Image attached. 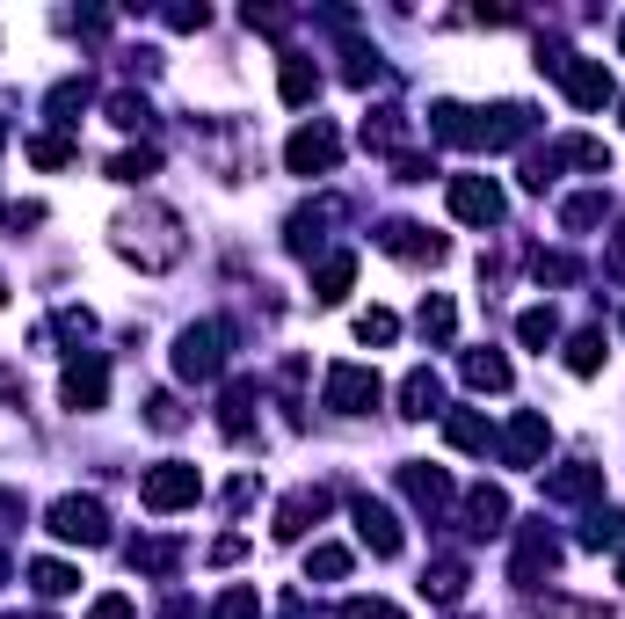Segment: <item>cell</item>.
Listing matches in <instances>:
<instances>
[{
  "label": "cell",
  "instance_id": "obj_1",
  "mask_svg": "<svg viewBox=\"0 0 625 619\" xmlns=\"http://www.w3.org/2000/svg\"><path fill=\"white\" fill-rule=\"evenodd\" d=\"M197 495H204V474H197V466H182V460H160L153 474L139 481V503H146V511H160V517H168V511H190Z\"/></svg>",
  "mask_w": 625,
  "mask_h": 619
},
{
  "label": "cell",
  "instance_id": "obj_2",
  "mask_svg": "<svg viewBox=\"0 0 625 619\" xmlns=\"http://www.w3.org/2000/svg\"><path fill=\"white\" fill-rule=\"evenodd\" d=\"M52 532L66 539V547H103L109 539V511L95 503V495H59L52 503Z\"/></svg>",
  "mask_w": 625,
  "mask_h": 619
},
{
  "label": "cell",
  "instance_id": "obj_3",
  "mask_svg": "<svg viewBox=\"0 0 625 619\" xmlns=\"http://www.w3.org/2000/svg\"><path fill=\"white\" fill-rule=\"evenodd\" d=\"M219 365H226V328H219V321L182 328V343H174V371H182V379H219Z\"/></svg>",
  "mask_w": 625,
  "mask_h": 619
},
{
  "label": "cell",
  "instance_id": "obj_4",
  "mask_svg": "<svg viewBox=\"0 0 625 619\" xmlns=\"http://www.w3.org/2000/svg\"><path fill=\"white\" fill-rule=\"evenodd\" d=\"M284 160H292V176H335V160H342V132H335V124H306V132H292Z\"/></svg>",
  "mask_w": 625,
  "mask_h": 619
},
{
  "label": "cell",
  "instance_id": "obj_5",
  "mask_svg": "<svg viewBox=\"0 0 625 619\" xmlns=\"http://www.w3.org/2000/svg\"><path fill=\"white\" fill-rule=\"evenodd\" d=\"M539 66H553V73H560V88H568V103H574V109H604V103H611V73H604V59H539Z\"/></svg>",
  "mask_w": 625,
  "mask_h": 619
},
{
  "label": "cell",
  "instance_id": "obj_6",
  "mask_svg": "<svg viewBox=\"0 0 625 619\" xmlns=\"http://www.w3.org/2000/svg\"><path fill=\"white\" fill-rule=\"evenodd\" d=\"M328 408H335V416H364V408H379V371L335 365L328 371Z\"/></svg>",
  "mask_w": 625,
  "mask_h": 619
},
{
  "label": "cell",
  "instance_id": "obj_7",
  "mask_svg": "<svg viewBox=\"0 0 625 619\" xmlns=\"http://www.w3.org/2000/svg\"><path fill=\"white\" fill-rule=\"evenodd\" d=\"M452 212L466 219V227H495V219H502V190H495L487 176H458L452 182Z\"/></svg>",
  "mask_w": 625,
  "mask_h": 619
},
{
  "label": "cell",
  "instance_id": "obj_8",
  "mask_svg": "<svg viewBox=\"0 0 625 619\" xmlns=\"http://www.w3.org/2000/svg\"><path fill=\"white\" fill-rule=\"evenodd\" d=\"M357 539H364L379 562H393V554H400V517L385 511V503H371V495H364V503H357Z\"/></svg>",
  "mask_w": 625,
  "mask_h": 619
},
{
  "label": "cell",
  "instance_id": "obj_9",
  "mask_svg": "<svg viewBox=\"0 0 625 619\" xmlns=\"http://www.w3.org/2000/svg\"><path fill=\"white\" fill-rule=\"evenodd\" d=\"M545 438H553V430H545V416H539V408H523L517 423H509V438H502V460L509 466H539Z\"/></svg>",
  "mask_w": 625,
  "mask_h": 619
},
{
  "label": "cell",
  "instance_id": "obj_10",
  "mask_svg": "<svg viewBox=\"0 0 625 619\" xmlns=\"http://www.w3.org/2000/svg\"><path fill=\"white\" fill-rule=\"evenodd\" d=\"M103 394H109V365H103V357H87V365L66 371V408H73V416L103 408Z\"/></svg>",
  "mask_w": 625,
  "mask_h": 619
},
{
  "label": "cell",
  "instance_id": "obj_11",
  "mask_svg": "<svg viewBox=\"0 0 625 619\" xmlns=\"http://www.w3.org/2000/svg\"><path fill=\"white\" fill-rule=\"evenodd\" d=\"M400 489L415 495L422 511H444V503H452V474H444V466H400Z\"/></svg>",
  "mask_w": 625,
  "mask_h": 619
},
{
  "label": "cell",
  "instance_id": "obj_12",
  "mask_svg": "<svg viewBox=\"0 0 625 619\" xmlns=\"http://www.w3.org/2000/svg\"><path fill=\"white\" fill-rule=\"evenodd\" d=\"M379 241H385V255H407V263H422V255H430V263H444V241H436V233H422V227H407V219H400V227H385Z\"/></svg>",
  "mask_w": 625,
  "mask_h": 619
},
{
  "label": "cell",
  "instance_id": "obj_13",
  "mask_svg": "<svg viewBox=\"0 0 625 619\" xmlns=\"http://www.w3.org/2000/svg\"><path fill=\"white\" fill-rule=\"evenodd\" d=\"M604 489V466H560V474H545V495L553 503H582V495Z\"/></svg>",
  "mask_w": 625,
  "mask_h": 619
},
{
  "label": "cell",
  "instance_id": "obj_14",
  "mask_svg": "<svg viewBox=\"0 0 625 619\" xmlns=\"http://www.w3.org/2000/svg\"><path fill=\"white\" fill-rule=\"evenodd\" d=\"M320 511H328V495H320V489H298L292 503L277 511V539H298L306 525H320Z\"/></svg>",
  "mask_w": 625,
  "mask_h": 619
},
{
  "label": "cell",
  "instance_id": "obj_15",
  "mask_svg": "<svg viewBox=\"0 0 625 619\" xmlns=\"http://www.w3.org/2000/svg\"><path fill=\"white\" fill-rule=\"evenodd\" d=\"M436 401H444V387H436V371H407L400 379V416H436Z\"/></svg>",
  "mask_w": 625,
  "mask_h": 619
},
{
  "label": "cell",
  "instance_id": "obj_16",
  "mask_svg": "<svg viewBox=\"0 0 625 619\" xmlns=\"http://www.w3.org/2000/svg\"><path fill=\"white\" fill-rule=\"evenodd\" d=\"M349 284H357V255H328V263H320V277H312V300L335 306Z\"/></svg>",
  "mask_w": 625,
  "mask_h": 619
},
{
  "label": "cell",
  "instance_id": "obj_17",
  "mask_svg": "<svg viewBox=\"0 0 625 619\" xmlns=\"http://www.w3.org/2000/svg\"><path fill=\"white\" fill-rule=\"evenodd\" d=\"M466 387L502 394V387H509V357H495V350H466Z\"/></svg>",
  "mask_w": 625,
  "mask_h": 619
},
{
  "label": "cell",
  "instance_id": "obj_18",
  "mask_svg": "<svg viewBox=\"0 0 625 619\" xmlns=\"http://www.w3.org/2000/svg\"><path fill=\"white\" fill-rule=\"evenodd\" d=\"M466 511H473V532H502L509 525V495L502 489H473Z\"/></svg>",
  "mask_w": 625,
  "mask_h": 619
},
{
  "label": "cell",
  "instance_id": "obj_19",
  "mask_svg": "<svg viewBox=\"0 0 625 619\" xmlns=\"http://www.w3.org/2000/svg\"><path fill=\"white\" fill-rule=\"evenodd\" d=\"M596 365H604V328H582V336L568 343V371H574V379H590Z\"/></svg>",
  "mask_w": 625,
  "mask_h": 619
},
{
  "label": "cell",
  "instance_id": "obj_20",
  "mask_svg": "<svg viewBox=\"0 0 625 619\" xmlns=\"http://www.w3.org/2000/svg\"><path fill=\"white\" fill-rule=\"evenodd\" d=\"M444 438H452L458 452H487V416H473V408H458L452 423H444Z\"/></svg>",
  "mask_w": 625,
  "mask_h": 619
},
{
  "label": "cell",
  "instance_id": "obj_21",
  "mask_svg": "<svg viewBox=\"0 0 625 619\" xmlns=\"http://www.w3.org/2000/svg\"><path fill=\"white\" fill-rule=\"evenodd\" d=\"M312 88H320V66L312 59H284V103H312Z\"/></svg>",
  "mask_w": 625,
  "mask_h": 619
},
{
  "label": "cell",
  "instance_id": "obj_22",
  "mask_svg": "<svg viewBox=\"0 0 625 619\" xmlns=\"http://www.w3.org/2000/svg\"><path fill=\"white\" fill-rule=\"evenodd\" d=\"M30 584H36V598H66L81 576H73L66 562H36V568H30Z\"/></svg>",
  "mask_w": 625,
  "mask_h": 619
},
{
  "label": "cell",
  "instance_id": "obj_23",
  "mask_svg": "<svg viewBox=\"0 0 625 619\" xmlns=\"http://www.w3.org/2000/svg\"><path fill=\"white\" fill-rule=\"evenodd\" d=\"M517 336L531 343V350H545V343L560 336V321H553V306H531V314H517Z\"/></svg>",
  "mask_w": 625,
  "mask_h": 619
},
{
  "label": "cell",
  "instance_id": "obj_24",
  "mask_svg": "<svg viewBox=\"0 0 625 619\" xmlns=\"http://www.w3.org/2000/svg\"><path fill=\"white\" fill-rule=\"evenodd\" d=\"M422 590H430V598H436V605H452V598H458V590H466V568H458V562H436V568H430V576H422Z\"/></svg>",
  "mask_w": 625,
  "mask_h": 619
},
{
  "label": "cell",
  "instance_id": "obj_25",
  "mask_svg": "<svg viewBox=\"0 0 625 619\" xmlns=\"http://www.w3.org/2000/svg\"><path fill=\"white\" fill-rule=\"evenodd\" d=\"M153 168H160V154H153V146H131V154H117V160H109V176H117V182H146Z\"/></svg>",
  "mask_w": 625,
  "mask_h": 619
},
{
  "label": "cell",
  "instance_id": "obj_26",
  "mask_svg": "<svg viewBox=\"0 0 625 619\" xmlns=\"http://www.w3.org/2000/svg\"><path fill=\"white\" fill-rule=\"evenodd\" d=\"M582 547H625V517L618 511H596L590 525H582Z\"/></svg>",
  "mask_w": 625,
  "mask_h": 619
},
{
  "label": "cell",
  "instance_id": "obj_27",
  "mask_svg": "<svg viewBox=\"0 0 625 619\" xmlns=\"http://www.w3.org/2000/svg\"><path fill=\"white\" fill-rule=\"evenodd\" d=\"M306 576H320V584H342V576H349V547H312V554H306Z\"/></svg>",
  "mask_w": 625,
  "mask_h": 619
},
{
  "label": "cell",
  "instance_id": "obj_28",
  "mask_svg": "<svg viewBox=\"0 0 625 619\" xmlns=\"http://www.w3.org/2000/svg\"><path fill=\"white\" fill-rule=\"evenodd\" d=\"M452 328H458L452 300H422V336H430V343H452Z\"/></svg>",
  "mask_w": 625,
  "mask_h": 619
},
{
  "label": "cell",
  "instance_id": "obj_29",
  "mask_svg": "<svg viewBox=\"0 0 625 619\" xmlns=\"http://www.w3.org/2000/svg\"><path fill=\"white\" fill-rule=\"evenodd\" d=\"M357 336H364V343H393V336H400V321L385 314V306H371V314H357Z\"/></svg>",
  "mask_w": 625,
  "mask_h": 619
},
{
  "label": "cell",
  "instance_id": "obj_30",
  "mask_svg": "<svg viewBox=\"0 0 625 619\" xmlns=\"http://www.w3.org/2000/svg\"><path fill=\"white\" fill-rule=\"evenodd\" d=\"M146 117H153V109H146L139 95H109V124H124V132H139Z\"/></svg>",
  "mask_w": 625,
  "mask_h": 619
},
{
  "label": "cell",
  "instance_id": "obj_31",
  "mask_svg": "<svg viewBox=\"0 0 625 619\" xmlns=\"http://www.w3.org/2000/svg\"><path fill=\"white\" fill-rule=\"evenodd\" d=\"M131 568H153L160 576V568H174V547L168 539H146V547H131Z\"/></svg>",
  "mask_w": 625,
  "mask_h": 619
},
{
  "label": "cell",
  "instance_id": "obj_32",
  "mask_svg": "<svg viewBox=\"0 0 625 619\" xmlns=\"http://www.w3.org/2000/svg\"><path fill=\"white\" fill-rule=\"evenodd\" d=\"M30 160H36V168H66L73 146H66V139H30Z\"/></svg>",
  "mask_w": 625,
  "mask_h": 619
},
{
  "label": "cell",
  "instance_id": "obj_33",
  "mask_svg": "<svg viewBox=\"0 0 625 619\" xmlns=\"http://www.w3.org/2000/svg\"><path fill=\"white\" fill-rule=\"evenodd\" d=\"M560 219H568V227H596V219H604V197H574Z\"/></svg>",
  "mask_w": 625,
  "mask_h": 619
},
{
  "label": "cell",
  "instance_id": "obj_34",
  "mask_svg": "<svg viewBox=\"0 0 625 619\" xmlns=\"http://www.w3.org/2000/svg\"><path fill=\"white\" fill-rule=\"evenodd\" d=\"M539 284H574V255H539Z\"/></svg>",
  "mask_w": 625,
  "mask_h": 619
},
{
  "label": "cell",
  "instance_id": "obj_35",
  "mask_svg": "<svg viewBox=\"0 0 625 619\" xmlns=\"http://www.w3.org/2000/svg\"><path fill=\"white\" fill-rule=\"evenodd\" d=\"M146 423H153V430H182V408H174L168 394H153V408H146Z\"/></svg>",
  "mask_w": 625,
  "mask_h": 619
},
{
  "label": "cell",
  "instance_id": "obj_36",
  "mask_svg": "<svg viewBox=\"0 0 625 619\" xmlns=\"http://www.w3.org/2000/svg\"><path fill=\"white\" fill-rule=\"evenodd\" d=\"M219 619H255V590H226V598H219Z\"/></svg>",
  "mask_w": 625,
  "mask_h": 619
},
{
  "label": "cell",
  "instance_id": "obj_37",
  "mask_svg": "<svg viewBox=\"0 0 625 619\" xmlns=\"http://www.w3.org/2000/svg\"><path fill=\"white\" fill-rule=\"evenodd\" d=\"M87 619H131V598H124V590H109V598L87 605Z\"/></svg>",
  "mask_w": 625,
  "mask_h": 619
},
{
  "label": "cell",
  "instance_id": "obj_38",
  "mask_svg": "<svg viewBox=\"0 0 625 619\" xmlns=\"http://www.w3.org/2000/svg\"><path fill=\"white\" fill-rule=\"evenodd\" d=\"M342 619H400V612H393V605H379V598H349Z\"/></svg>",
  "mask_w": 625,
  "mask_h": 619
},
{
  "label": "cell",
  "instance_id": "obj_39",
  "mask_svg": "<svg viewBox=\"0 0 625 619\" xmlns=\"http://www.w3.org/2000/svg\"><path fill=\"white\" fill-rule=\"evenodd\" d=\"M611 263H618V270H625V227H618V241H611Z\"/></svg>",
  "mask_w": 625,
  "mask_h": 619
},
{
  "label": "cell",
  "instance_id": "obj_40",
  "mask_svg": "<svg viewBox=\"0 0 625 619\" xmlns=\"http://www.w3.org/2000/svg\"><path fill=\"white\" fill-rule=\"evenodd\" d=\"M0 146H8V124H0Z\"/></svg>",
  "mask_w": 625,
  "mask_h": 619
},
{
  "label": "cell",
  "instance_id": "obj_41",
  "mask_svg": "<svg viewBox=\"0 0 625 619\" xmlns=\"http://www.w3.org/2000/svg\"><path fill=\"white\" fill-rule=\"evenodd\" d=\"M618 584H625V562H618Z\"/></svg>",
  "mask_w": 625,
  "mask_h": 619
},
{
  "label": "cell",
  "instance_id": "obj_42",
  "mask_svg": "<svg viewBox=\"0 0 625 619\" xmlns=\"http://www.w3.org/2000/svg\"><path fill=\"white\" fill-rule=\"evenodd\" d=\"M0 300H8V284H0Z\"/></svg>",
  "mask_w": 625,
  "mask_h": 619
},
{
  "label": "cell",
  "instance_id": "obj_43",
  "mask_svg": "<svg viewBox=\"0 0 625 619\" xmlns=\"http://www.w3.org/2000/svg\"><path fill=\"white\" fill-rule=\"evenodd\" d=\"M618 44H625V30H618Z\"/></svg>",
  "mask_w": 625,
  "mask_h": 619
}]
</instances>
